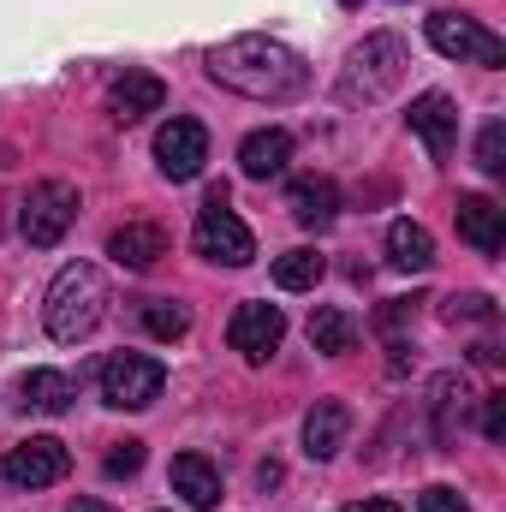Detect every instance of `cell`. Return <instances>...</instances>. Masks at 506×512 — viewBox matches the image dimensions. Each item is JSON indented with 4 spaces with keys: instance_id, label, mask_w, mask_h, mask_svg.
<instances>
[{
    "instance_id": "cell-1",
    "label": "cell",
    "mask_w": 506,
    "mask_h": 512,
    "mask_svg": "<svg viewBox=\"0 0 506 512\" xmlns=\"http://www.w3.org/2000/svg\"><path fill=\"white\" fill-rule=\"evenodd\" d=\"M209 78L233 96H251V102H292V96H304L310 66L280 36H233L209 54Z\"/></svg>"
},
{
    "instance_id": "cell-2",
    "label": "cell",
    "mask_w": 506,
    "mask_h": 512,
    "mask_svg": "<svg viewBox=\"0 0 506 512\" xmlns=\"http://www.w3.org/2000/svg\"><path fill=\"white\" fill-rule=\"evenodd\" d=\"M108 316V274L96 262H66L42 298V322H48V340L60 346H78L102 328Z\"/></svg>"
},
{
    "instance_id": "cell-3",
    "label": "cell",
    "mask_w": 506,
    "mask_h": 512,
    "mask_svg": "<svg viewBox=\"0 0 506 512\" xmlns=\"http://www.w3.org/2000/svg\"><path fill=\"white\" fill-rule=\"evenodd\" d=\"M405 66H411V48L399 36H364L352 54H346V72H340V96L346 102H381L405 84Z\"/></svg>"
},
{
    "instance_id": "cell-4",
    "label": "cell",
    "mask_w": 506,
    "mask_h": 512,
    "mask_svg": "<svg viewBox=\"0 0 506 512\" xmlns=\"http://www.w3.org/2000/svg\"><path fill=\"white\" fill-rule=\"evenodd\" d=\"M72 221H78V191H72L66 179H42V185H30V197L18 203V233H24L36 251H54Z\"/></svg>"
},
{
    "instance_id": "cell-5",
    "label": "cell",
    "mask_w": 506,
    "mask_h": 512,
    "mask_svg": "<svg viewBox=\"0 0 506 512\" xmlns=\"http://www.w3.org/2000/svg\"><path fill=\"white\" fill-rule=\"evenodd\" d=\"M197 256H209V262H227V268H245L256 256V239H251V227L227 209V185H215L209 191V203L197 209Z\"/></svg>"
},
{
    "instance_id": "cell-6",
    "label": "cell",
    "mask_w": 506,
    "mask_h": 512,
    "mask_svg": "<svg viewBox=\"0 0 506 512\" xmlns=\"http://www.w3.org/2000/svg\"><path fill=\"white\" fill-rule=\"evenodd\" d=\"M161 387H167V370H161L149 352H114V358L102 364V399H108L114 411H143V405H155Z\"/></svg>"
},
{
    "instance_id": "cell-7",
    "label": "cell",
    "mask_w": 506,
    "mask_h": 512,
    "mask_svg": "<svg viewBox=\"0 0 506 512\" xmlns=\"http://www.w3.org/2000/svg\"><path fill=\"white\" fill-rule=\"evenodd\" d=\"M429 48L447 60H477V66H506V42L483 30L471 12H435L429 18Z\"/></svg>"
},
{
    "instance_id": "cell-8",
    "label": "cell",
    "mask_w": 506,
    "mask_h": 512,
    "mask_svg": "<svg viewBox=\"0 0 506 512\" xmlns=\"http://www.w3.org/2000/svg\"><path fill=\"white\" fill-rule=\"evenodd\" d=\"M280 340H286V316H280V304H239L233 310V322H227V346L245 358V364H268L274 352H280Z\"/></svg>"
},
{
    "instance_id": "cell-9",
    "label": "cell",
    "mask_w": 506,
    "mask_h": 512,
    "mask_svg": "<svg viewBox=\"0 0 506 512\" xmlns=\"http://www.w3.org/2000/svg\"><path fill=\"white\" fill-rule=\"evenodd\" d=\"M6 483L12 489H48V483H60L66 471H72V453H66V441H54V435H30V441H18L12 453H6Z\"/></svg>"
},
{
    "instance_id": "cell-10",
    "label": "cell",
    "mask_w": 506,
    "mask_h": 512,
    "mask_svg": "<svg viewBox=\"0 0 506 512\" xmlns=\"http://www.w3.org/2000/svg\"><path fill=\"white\" fill-rule=\"evenodd\" d=\"M203 161H209V131L197 126V120H167V126L155 131V167L167 179H197Z\"/></svg>"
},
{
    "instance_id": "cell-11",
    "label": "cell",
    "mask_w": 506,
    "mask_h": 512,
    "mask_svg": "<svg viewBox=\"0 0 506 512\" xmlns=\"http://www.w3.org/2000/svg\"><path fill=\"white\" fill-rule=\"evenodd\" d=\"M346 435H352V405H346V399H316L310 417H304V453H310L316 465H328V459L346 447Z\"/></svg>"
},
{
    "instance_id": "cell-12",
    "label": "cell",
    "mask_w": 506,
    "mask_h": 512,
    "mask_svg": "<svg viewBox=\"0 0 506 512\" xmlns=\"http://www.w3.org/2000/svg\"><path fill=\"white\" fill-rule=\"evenodd\" d=\"M411 131L429 143V155H453V143H459V108H453V96L423 90L411 102Z\"/></svg>"
},
{
    "instance_id": "cell-13",
    "label": "cell",
    "mask_w": 506,
    "mask_h": 512,
    "mask_svg": "<svg viewBox=\"0 0 506 512\" xmlns=\"http://www.w3.org/2000/svg\"><path fill=\"white\" fill-rule=\"evenodd\" d=\"M459 239H465L471 251L495 256L506 245V209L495 203V197H483V191L459 197Z\"/></svg>"
},
{
    "instance_id": "cell-14",
    "label": "cell",
    "mask_w": 506,
    "mask_h": 512,
    "mask_svg": "<svg viewBox=\"0 0 506 512\" xmlns=\"http://www.w3.org/2000/svg\"><path fill=\"white\" fill-rule=\"evenodd\" d=\"M167 108V84L155 78V72H126L114 90H108V114L131 126V120H143V114H161Z\"/></svg>"
},
{
    "instance_id": "cell-15",
    "label": "cell",
    "mask_w": 506,
    "mask_h": 512,
    "mask_svg": "<svg viewBox=\"0 0 506 512\" xmlns=\"http://www.w3.org/2000/svg\"><path fill=\"white\" fill-rule=\"evenodd\" d=\"M173 495L191 512L221 507V471H215L203 453H179V459H173Z\"/></svg>"
},
{
    "instance_id": "cell-16",
    "label": "cell",
    "mask_w": 506,
    "mask_h": 512,
    "mask_svg": "<svg viewBox=\"0 0 506 512\" xmlns=\"http://www.w3.org/2000/svg\"><path fill=\"white\" fill-rule=\"evenodd\" d=\"M286 161H292V137H286L280 126H262V131H251V137L239 143L245 179H274V173H286Z\"/></svg>"
},
{
    "instance_id": "cell-17",
    "label": "cell",
    "mask_w": 506,
    "mask_h": 512,
    "mask_svg": "<svg viewBox=\"0 0 506 512\" xmlns=\"http://www.w3.org/2000/svg\"><path fill=\"white\" fill-rule=\"evenodd\" d=\"M108 256H114L120 268H155V262L167 256V233H161L155 221H126V227L108 239Z\"/></svg>"
},
{
    "instance_id": "cell-18",
    "label": "cell",
    "mask_w": 506,
    "mask_h": 512,
    "mask_svg": "<svg viewBox=\"0 0 506 512\" xmlns=\"http://www.w3.org/2000/svg\"><path fill=\"white\" fill-rule=\"evenodd\" d=\"M286 209H292L304 227H328V221L340 215V191H334V179H322V173H304V179H292V191H286Z\"/></svg>"
},
{
    "instance_id": "cell-19",
    "label": "cell",
    "mask_w": 506,
    "mask_h": 512,
    "mask_svg": "<svg viewBox=\"0 0 506 512\" xmlns=\"http://www.w3.org/2000/svg\"><path fill=\"white\" fill-rule=\"evenodd\" d=\"M24 411H48V417H60V411H72V399H78V382L66 376V370H30L24 382Z\"/></svg>"
},
{
    "instance_id": "cell-20",
    "label": "cell",
    "mask_w": 506,
    "mask_h": 512,
    "mask_svg": "<svg viewBox=\"0 0 506 512\" xmlns=\"http://www.w3.org/2000/svg\"><path fill=\"white\" fill-rule=\"evenodd\" d=\"M387 256H393V268L423 274V268L435 262V239H429V227H417V221H393V227H387Z\"/></svg>"
},
{
    "instance_id": "cell-21",
    "label": "cell",
    "mask_w": 506,
    "mask_h": 512,
    "mask_svg": "<svg viewBox=\"0 0 506 512\" xmlns=\"http://www.w3.org/2000/svg\"><path fill=\"white\" fill-rule=\"evenodd\" d=\"M352 340H358V322H352L340 304H322V310L310 316V346H316L322 358H346Z\"/></svg>"
},
{
    "instance_id": "cell-22",
    "label": "cell",
    "mask_w": 506,
    "mask_h": 512,
    "mask_svg": "<svg viewBox=\"0 0 506 512\" xmlns=\"http://www.w3.org/2000/svg\"><path fill=\"white\" fill-rule=\"evenodd\" d=\"M322 268H328L322 256H316V251H304V245H298V251L274 256V286H280V292H310V286L322 280Z\"/></svg>"
},
{
    "instance_id": "cell-23",
    "label": "cell",
    "mask_w": 506,
    "mask_h": 512,
    "mask_svg": "<svg viewBox=\"0 0 506 512\" xmlns=\"http://www.w3.org/2000/svg\"><path fill=\"white\" fill-rule=\"evenodd\" d=\"M459 411H465V382L459 376H441L435 382V441L441 447L459 441Z\"/></svg>"
},
{
    "instance_id": "cell-24",
    "label": "cell",
    "mask_w": 506,
    "mask_h": 512,
    "mask_svg": "<svg viewBox=\"0 0 506 512\" xmlns=\"http://www.w3.org/2000/svg\"><path fill=\"white\" fill-rule=\"evenodd\" d=\"M143 328H149L155 340H185L191 310H185V304H173V298H149V304H143Z\"/></svg>"
},
{
    "instance_id": "cell-25",
    "label": "cell",
    "mask_w": 506,
    "mask_h": 512,
    "mask_svg": "<svg viewBox=\"0 0 506 512\" xmlns=\"http://www.w3.org/2000/svg\"><path fill=\"white\" fill-rule=\"evenodd\" d=\"M441 316H447V322H495V298H489V292H453V298L441 304Z\"/></svg>"
},
{
    "instance_id": "cell-26",
    "label": "cell",
    "mask_w": 506,
    "mask_h": 512,
    "mask_svg": "<svg viewBox=\"0 0 506 512\" xmlns=\"http://www.w3.org/2000/svg\"><path fill=\"white\" fill-rule=\"evenodd\" d=\"M477 167H483V173H501L506 167V126L501 120H489L483 137H477Z\"/></svg>"
},
{
    "instance_id": "cell-27",
    "label": "cell",
    "mask_w": 506,
    "mask_h": 512,
    "mask_svg": "<svg viewBox=\"0 0 506 512\" xmlns=\"http://www.w3.org/2000/svg\"><path fill=\"white\" fill-rule=\"evenodd\" d=\"M417 512H471V501H465L459 489H447V483H429V489L417 495Z\"/></svg>"
},
{
    "instance_id": "cell-28",
    "label": "cell",
    "mask_w": 506,
    "mask_h": 512,
    "mask_svg": "<svg viewBox=\"0 0 506 512\" xmlns=\"http://www.w3.org/2000/svg\"><path fill=\"white\" fill-rule=\"evenodd\" d=\"M102 471H108V477H137V471H143V441H120Z\"/></svg>"
},
{
    "instance_id": "cell-29",
    "label": "cell",
    "mask_w": 506,
    "mask_h": 512,
    "mask_svg": "<svg viewBox=\"0 0 506 512\" xmlns=\"http://www.w3.org/2000/svg\"><path fill=\"white\" fill-rule=\"evenodd\" d=\"M483 435L506 441V393H489V411H483Z\"/></svg>"
},
{
    "instance_id": "cell-30",
    "label": "cell",
    "mask_w": 506,
    "mask_h": 512,
    "mask_svg": "<svg viewBox=\"0 0 506 512\" xmlns=\"http://www.w3.org/2000/svg\"><path fill=\"white\" fill-rule=\"evenodd\" d=\"M346 512H399V507H393V501H381V495H370V501H352Z\"/></svg>"
},
{
    "instance_id": "cell-31",
    "label": "cell",
    "mask_w": 506,
    "mask_h": 512,
    "mask_svg": "<svg viewBox=\"0 0 506 512\" xmlns=\"http://www.w3.org/2000/svg\"><path fill=\"white\" fill-rule=\"evenodd\" d=\"M66 512H114V507H108V501H96V495H78Z\"/></svg>"
}]
</instances>
